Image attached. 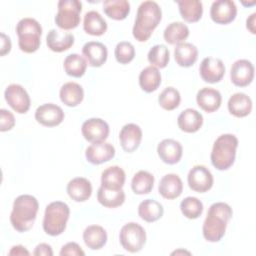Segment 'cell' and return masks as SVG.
I'll list each match as a JSON object with an SVG mask.
<instances>
[{
    "label": "cell",
    "mask_w": 256,
    "mask_h": 256,
    "mask_svg": "<svg viewBox=\"0 0 256 256\" xmlns=\"http://www.w3.org/2000/svg\"><path fill=\"white\" fill-rule=\"evenodd\" d=\"M70 215L69 206L62 201H54L46 206L43 218V230L50 236H58L66 229Z\"/></svg>",
    "instance_id": "cell-5"
},
{
    "label": "cell",
    "mask_w": 256,
    "mask_h": 256,
    "mask_svg": "<svg viewBox=\"0 0 256 256\" xmlns=\"http://www.w3.org/2000/svg\"><path fill=\"white\" fill-rule=\"evenodd\" d=\"M15 125V117L14 115L6 110L1 109L0 110V131L5 132L11 130Z\"/></svg>",
    "instance_id": "cell-43"
},
{
    "label": "cell",
    "mask_w": 256,
    "mask_h": 256,
    "mask_svg": "<svg viewBox=\"0 0 256 256\" xmlns=\"http://www.w3.org/2000/svg\"><path fill=\"white\" fill-rule=\"evenodd\" d=\"M237 147L238 139L235 135L229 133L220 135L213 144L210 156L212 165L220 171L229 169L235 161Z\"/></svg>",
    "instance_id": "cell-4"
},
{
    "label": "cell",
    "mask_w": 256,
    "mask_h": 256,
    "mask_svg": "<svg viewBox=\"0 0 256 256\" xmlns=\"http://www.w3.org/2000/svg\"><path fill=\"white\" fill-rule=\"evenodd\" d=\"M126 179L125 172L119 166H110L101 174V186L109 190H120Z\"/></svg>",
    "instance_id": "cell-26"
},
{
    "label": "cell",
    "mask_w": 256,
    "mask_h": 256,
    "mask_svg": "<svg viewBox=\"0 0 256 256\" xmlns=\"http://www.w3.org/2000/svg\"><path fill=\"white\" fill-rule=\"evenodd\" d=\"M196 101L202 110L207 113H212L220 108L222 96L218 90L210 87H204L198 91Z\"/></svg>",
    "instance_id": "cell-20"
},
{
    "label": "cell",
    "mask_w": 256,
    "mask_h": 256,
    "mask_svg": "<svg viewBox=\"0 0 256 256\" xmlns=\"http://www.w3.org/2000/svg\"><path fill=\"white\" fill-rule=\"evenodd\" d=\"M232 208L224 202L213 203L203 223L202 233L208 242H219L225 235L228 221L232 218Z\"/></svg>",
    "instance_id": "cell-1"
},
{
    "label": "cell",
    "mask_w": 256,
    "mask_h": 256,
    "mask_svg": "<svg viewBox=\"0 0 256 256\" xmlns=\"http://www.w3.org/2000/svg\"><path fill=\"white\" fill-rule=\"evenodd\" d=\"M33 255L35 256H52L53 255V251H52V248L49 244H46V243H40L36 246L34 252H33Z\"/></svg>",
    "instance_id": "cell-45"
},
{
    "label": "cell",
    "mask_w": 256,
    "mask_h": 256,
    "mask_svg": "<svg viewBox=\"0 0 256 256\" xmlns=\"http://www.w3.org/2000/svg\"><path fill=\"white\" fill-rule=\"evenodd\" d=\"M189 36V28L182 22H172L164 30V40L170 45L183 43Z\"/></svg>",
    "instance_id": "cell-33"
},
{
    "label": "cell",
    "mask_w": 256,
    "mask_h": 256,
    "mask_svg": "<svg viewBox=\"0 0 256 256\" xmlns=\"http://www.w3.org/2000/svg\"><path fill=\"white\" fill-rule=\"evenodd\" d=\"M83 240L91 250H99L107 242V232L102 226L90 225L83 232Z\"/></svg>",
    "instance_id": "cell-28"
},
{
    "label": "cell",
    "mask_w": 256,
    "mask_h": 256,
    "mask_svg": "<svg viewBox=\"0 0 256 256\" xmlns=\"http://www.w3.org/2000/svg\"><path fill=\"white\" fill-rule=\"evenodd\" d=\"M58 12L55 16L56 25L62 30H71L80 23L82 3L79 0H60L57 4Z\"/></svg>",
    "instance_id": "cell-7"
},
{
    "label": "cell",
    "mask_w": 256,
    "mask_h": 256,
    "mask_svg": "<svg viewBox=\"0 0 256 256\" xmlns=\"http://www.w3.org/2000/svg\"><path fill=\"white\" fill-rule=\"evenodd\" d=\"M227 107L233 116L238 118L246 117L252 110V100L247 94L237 92L229 98Z\"/></svg>",
    "instance_id": "cell-25"
},
{
    "label": "cell",
    "mask_w": 256,
    "mask_h": 256,
    "mask_svg": "<svg viewBox=\"0 0 256 256\" xmlns=\"http://www.w3.org/2000/svg\"><path fill=\"white\" fill-rule=\"evenodd\" d=\"M82 53L85 56L87 64L91 67H101L107 60L108 51L106 46L97 41H89L84 44Z\"/></svg>",
    "instance_id": "cell-19"
},
{
    "label": "cell",
    "mask_w": 256,
    "mask_h": 256,
    "mask_svg": "<svg viewBox=\"0 0 256 256\" xmlns=\"http://www.w3.org/2000/svg\"><path fill=\"white\" fill-rule=\"evenodd\" d=\"M164 213L162 204L153 199H146L138 206V215L146 222H155L159 220Z\"/></svg>",
    "instance_id": "cell-32"
},
{
    "label": "cell",
    "mask_w": 256,
    "mask_h": 256,
    "mask_svg": "<svg viewBox=\"0 0 256 256\" xmlns=\"http://www.w3.org/2000/svg\"><path fill=\"white\" fill-rule=\"evenodd\" d=\"M157 153L164 163L173 165L181 160L183 148L179 141L174 139H164L158 144Z\"/></svg>",
    "instance_id": "cell-18"
},
{
    "label": "cell",
    "mask_w": 256,
    "mask_h": 256,
    "mask_svg": "<svg viewBox=\"0 0 256 256\" xmlns=\"http://www.w3.org/2000/svg\"><path fill=\"white\" fill-rule=\"evenodd\" d=\"M8 254L9 255H29L30 253L28 252V250L24 246L16 245V246H13L11 248V250L9 251Z\"/></svg>",
    "instance_id": "cell-47"
},
{
    "label": "cell",
    "mask_w": 256,
    "mask_h": 256,
    "mask_svg": "<svg viewBox=\"0 0 256 256\" xmlns=\"http://www.w3.org/2000/svg\"><path fill=\"white\" fill-rule=\"evenodd\" d=\"M187 182L190 189L198 193H203L212 188L214 180L208 168L203 165H196L189 171Z\"/></svg>",
    "instance_id": "cell-11"
},
{
    "label": "cell",
    "mask_w": 256,
    "mask_h": 256,
    "mask_svg": "<svg viewBox=\"0 0 256 256\" xmlns=\"http://www.w3.org/2000/svg\"><path fill=\"white\" fill-rule=\"evenodd\" d=\"M230 78L234 85L238 87L248 86L254 78V66L246 59H239L232 64Z\"/></svg>",
    "instance_id": "cell-15"
},
{
    "label": "cell",
    "mask_w": 256,
    "mask_h": 256,
    "mask_svg": "<svg viewBox=\"0 0 256 256\" xmlns=\"http://www.w3.org/2000/svg\"><path fill=\"white\" fill-rule=\"evenodd\" d=\"M172 255H174V254H188V255H190V252H188V251H185V250H176V251H174V252H172L171 253Z\"/></svg>",
    "instance_id": "cell-49"
},
{
    "label": "cell",
    "mask_w": 256,
    "mask_h": 256,
    "mask_svg": "<svg viewBox=\"0 0 256 256\" xmlns=\"http://www.w3.org/2000/svg\"><path fill=\"white\" fill-rule=\"evenodd\" d=\"M63 67L67 75L75 78H80L86 72L87 61L83 56L77 53H72L66 56V58L64 59Z\"/></svg>",
    "instance_id": "cell-37"
},
{
    "label": "cell",
    "mask_w": 256,
    "mask_h": 256,
    "mask_svg": "<svg viewBox=\"0 0 256 256\" xmlns=\"http://www.w3.org/2000/svg\"><path fill=\"white\" fill-rule=\"evenodd\" d=\"M115 156V148L107 142L94 143L86 148L85 157L93 165H99L110 161Z\"/></svg>",
    "instance_id": "cell-17"
},
{
    "label": "cell",
    "mask_w": 256,
    "mask_h": 256,
    "mask_svg": "<svg viewBox=\"0 0 256 256\" xmlns=\"http://www.w3.org/2000/svg\"><path fill=\"white\" fill-rule=\"evenodd\" d=\"M81 132L88 142L101 143L109 135V125L101 118H90L82 124Z\"/></svg>",
    "instance_id": "cell-10"
},
{
    "label": "cell",
    "mask_w": 256,
    "mask_h": 256,
    "mask_svg": "<svg viewBox=\"0 0 256 256\" xmlns=\"http://www.w3.org/2000/svg\"><path fill=\"white\" fill-rule=\"evenodd\" d=\"M84 31L92 36H101L107 30V22L97 11H89L84 15Z\"/></svg>",
    "instance_id": "cell-30"
},
{
    "label": "cell",
    "mask_w": 256,
    "mask_h": 256,
    "mask_svg": "<svg viewBox=\"0 0 256 256\" xmlns=\"http://www.w3.org/2000/svg\"><path fill=\"white\" fill-rule=\"evenodd\" d=\"M48 48L53 52H64L71 48L74 44V35L56 29H51L46 37Z\"/></svg>",
    "instance_id": "cell-22"
},
{
    "label": "cell",
    "mask_w": 256,
    "mask_h": 256,
    "mask_svg": "<svg viewBox=\"0 0 256 256\" xmlns=\"http://www.w3.org/2000/svg\"><path fill=\"white\" fill-rule=\"evenodd\" d=\"M114 55L120 64H128L135 57V48L130 42L122 41L116 45Z\"/></svg>",
    "instance_id": "cell-42"
},
{
    "label": "cell",
    "mask_w": 256,
    "mask_h": 256,
    "mask_svg": "<svg viewBox=\"0 0 256 256\" xmlns=\"http://www.w3.org/2000/svg\"><path fill=\"white\" fill-rule=\"evenodd\" d=\"M16 33L18 35V46L21 51L34 53L39 49L42 27L37 20L30 17L21 19L16 26Z\"/></svg>",
    "instance_id": "cell-6"
},
{
    "label": "cell",
    "mask_w": 256,
    "mask_h": 256,
    "mask_svg": "<svg viewBox=\"0 0 256 256\" xmlns=\"http://www.w3.org/2000/svg\"><path fill=\"white\" fill-rule=\"evenodd\" d=\"M119 240L126 251L136 253L139 252L146 243V232L138 223L129 222L121 228Z\"/></svg>",
    "instance_id": "cell-8"
},
{
    "label": "cell",
    "mask_w": 256,
    "mask_h": 256,
    "mask_svg": "<svg viewBox=\"0 0 256 256\" xmlns=\"http://www.w3.org/2000/svg\"><path fill=\"white\" fill-rule=\"evenodd\" d=\"M61 256L66 255H72V256H78V255H85V252L81 249V247L76 242H68L65 245L62 246L60 253Z\"/></svg>",
    "instance_id": "cell-44"
},
{
    "label": "cell",
    "mask_w": 256,
    "mask_h": 256,
    "mask_svg": "<svg viewBox=\"0 0 256 256\" xmlns=\"http://www.w3.org/2000/svg\"><path fill=\"white\" fill-rule=\"evenodd\" d=\"M103 11L111 19L124 20L130 12V4L127 0H106Z\"/></svg>",
    "instance_id": "cell-36"
},
{
    "label": "cell",
    "mask_w": 256,
    "mask_h": 256,
    "mask_svg": "<svg viewBox=\"0 0 256 256\" xmlns=\"http://www.w3.org/2000/svg\"><path fill=\"white\" fill-rule=\"evenodd\" d=\"M237 15V7L232 0H216L210 8V17L217 24H229Z\"/></svg>",
    "instance_id": "cell-12"
},
{
    "label": "cell",
    "mask_w": 256,
    "mask_h": 256,
    "mask_svg": "<svg viewBox=\"0 0 256 256\" xmlns=\"http://www.w3.org/2000/svg\"><path fill=\"white\" fill-rule=\"evenodd\" d=\"M4 97L8 105L19 114L26 113L30 108L31 100L29 94L25 88L19 84H10L7 86Z\"/></svg>",
    "instance_id": "cell-9"
},
{
    "label": "cell",
    "mask_w": 256,
    "mask_h": 256,
    "mask_svg": "<svg viewBox=\"0 0 256 256\" xmlns=\"http://www.w3.org/2000/svg\"><path fill=\"white\" fill-rule=\"evenodd\" d=\"M162 18V11L155 1L142 2L137 10L135 23L132 29L134 38L139 42L147 41Z\"/></svg>",
    "instance_id": "cell-2"
},
{
    "label": "cell",
    "mask_w": 256,
    "mask_h": 256,
    "mask_svg": "<svg viewBox=\"0 0 256 256\" xmlns=\"http://www.w3.org/2000/svg\"><path fill=\"white\" fill-rule=\"evenodd\" d=\"M177 124L180 130L186 133H195L203 125V116L197 110L187 108L179 114Z\"/></svg>",
    "instance_id": "cell-24"
},
{
    "label": "cell",
    "mask_w": 256,
    "mask_h": 256,
    "mask_svg": "<svg viewBox=\"0 0 256 256\" xmlns=\"http://www.w3.org/2000/svg\"><path fill=\"white\" fill-rule=\"evenodd\" d=\"M255 17H256V13H252L246 20V27L247 29L252 33L255 34L256 30H255Z\"/></svg>",
    "instance_id": "cell-48"
},
{
    "label": "cell",
    "mask_w": 256,
    "mask_h": 256,
    "mask_svg": "<svg viewBox=\"0 0 256 256\" xmlns=\"http://www.w3.org/2000/svg\"><path fill=\"white\" fill-rule=\"evenodd\" d=\"M200 76L207 83L219 82L225 74V66L221 59L206 57L202 60L199 67Z\"/></svg>",
    "instance_id": "cell-14"
},
{
    "label": "cell",
    "mask_w": 256,
    "mask_h": 256,
    "mask_svg": "<svg viewBox=\"0 0 256 256\" xmlns=\"http://www.w3.org/2000/svg\"><path fill=\"white\" fill-rule=\"evenodd\" d=\"M181 17L189 22H197L203 14V5L199 0H180L177 1Z\"/></svg>",
    "instance_id": "cell-31"
},
{
    "label": "cell",
    "mask_w": 256,
    "mask_h": 256,
    "mask_svg": "<svg viewBox=\"0 0 256 256\" xmlns=\"http://www.w3.org/2000/svg\"><path fill=\"white\" fill-rule=\"evenodd\" d=\"M147 59L151 66L156 68H165L169 62L170 53L164 44H157L149 50Z\"/></svg>",
    "instance_id": "cell-39"
},
{
    "label": "cell",
    "mask_w": 256,
    "mask_h": 256,
    "mask_svg": "<svg viewBox=\"0 0 256 256\" xmlns=\"http://www.w3.org/2000/svg\"><path fill=\"white\" fill-rule=\"evenodd\" d=\"M174 58L179 66L190 67L198 59V49L191 43L183 42L176 45L174 49Z\"/></svg>",
    "instance_id": "cell-29"
},
{
    "label": "cell",
    "mask_w": 256,
    "mask_h": 256,
    "mask_svg": "<svg viewBox=\"0 0 256 256\" xmlns=\"http://www.w3.org/2000/svg\"><path fill=\"white\" fill-rule=\"evenodd\" d=\"M39 209L38 200L28 194L18 196L13 202L10 222L13 228L18 232L30 230L35 222Z\"/></svg>",
    "instance_id": "cell-3"
},
{
    "label": "cell",
    "mask_w": 256,
    "mask_h": 256,
    "mask_svg": "<svg viewBox=\"0 0 256 256\" xmlns=\"http://www.w3.org/2000/svg\"><path fill=\"white\" fill-rule=\"evenodd\" d=\"M11 50V40L9 36L5 33H1V48H0V55L4 56L8 54Z\"/></svg>",
    "instance_id": "cell-46"
},
{
    "label": "cell",
    "mask_w": 256,
    "mask_h": 256,
    "mask_svg": "<svg viewBox=\"0 0 256 256\" xmlns=\"http://www.w3.org/2000/svg\"><path fill=\"white\" fill-rule=\"evenodd\" d=\"M182 214L188 219H197L203 212V203L196 197H186L180 203Z\"/></svg>",
    "instance_id": "cell-41"
},
{
    "label": "cell",
    "mask_w": 256,
    "mask_h": 256,
    "mask_svg": "<svg viewBox=\"0 0 256 256\" xmlns=\"http://www.w3.org/2000/svg\"><path fill=\"white\" fill-rule=\"evenodd\" d=\"M60 100L68 107H76L84 98V90L75 82H67L60 88Z\"/></svg>",
    "instance_id": "cell-27"
},
{
    "label": "cell",
    "mask_w": 256,
    "mask_h": 256,
    "mask_svg": "<svg viewBox=\"0 0 256 256\" xmlns=\"http://www.w3.org/2000/svg\"><path fill=\"white\" fill-rule=\"evenodd\" d=\"M161 84V74L154 66L144 68L139 74V85L147 93L154 92Z\"/></svg>",
    "instance_id": "cell-34"
},
{
    "label": "cell",
    "mask_w": 256,
    "mask_h": 256,
    "mask_svg": "<svg viewBox=\"0 0 256 256\" xmlns=\"http://www.w3.org/2000/svg\"><path fill=\"white\" fill-rule=\"evenodd\" d=\"M159 194L165 199L178 198L183 191V183L181 178L174 173L164 175L158 186Z\"/></svg>",
    "instance_id": "cell-21"
},
{
    "label": "cell",
    "mask_w": 256,
    "mask_h": 256,
    "mask_svg": "<svg viewBox=\"0 0 256 256\" xmlns=\"http://www.w3.org/2000/svg\"><path fill=\"white\" fill-rule=\"evenodd\" d=\"M62 108L53 103H46L39 106L35 111V119L38 123L46 127H54L64 120Z\"/></svg>",
    "instance_id": "cell-13"
},
{
    "label": "cell",
    "mask_w": 256,
    "mask_h": 256,
    "mask_svg": "<svg viewBox=\"0 0 256 256\" xmlns=\"http://www.w3.org/2000/svg\"><path fill=\"white\" fill-rule=\"evenodd\" d=\"M67 193L75 202H84L88 200L92 194L91 182L84 177H76L67 184Z\"/></svg>",
    "instance_id": "cell-23"
},
{
    "label": "cell",
    "mask_w": 256,
    "mask_h": 256,
    "mask_svg": "<svg viewBox=\"0 0 256 256\" xmlns=\"http://www.w3.org/2000/svg\"><path fill=\"white\" fill-rule=\"evenodd\" d=\"M119 140L123 150L127 153H132L139 147L141 143L142 130L134 123L126 124L122 127L119 133Z\"/></svg>",
    "instance_id": "cell-16"
},
{
    "label": "cell",
    "mask_w": 256,
    "mask_h": 256,
    "mask_svg": "<svg viewBox=\"0 0 256 256\" xmlns=\"http://www.w3.org/2000/svg\"><path fill=\"white\" fill-rule=\"evenodd\" d=\"M154 176L148 171L140 170L134 174L131 180V188L137 195L148 194L152 191L154 186Z\"/></svg>",
    "instance_id": "cell-38"
},
{
    "label": "cell",
    "mask_w": 256,
    "mask_h": 256,
    "mask_svg": "<svg viewBox=\"0 0 256 256\" xmlns=\"http://www.w3.org/2000/svg\"><path fill=\"white\" fill-rule=\"evenodd\" d=\"M98 202L107 208H116L121 206L125 201V192L120 190H109L102 186L97 191Z\"/></svg>",
    "instance_id": "cell-35"
},
{
    "label": "cell",
    "mask_w": 256,
    "mask_h": 256,
    "mask_svg": "<svg viewBox=\"0 0 256 256\" xmlns=\"http://www.w3.org/2000/svg\"><path fill=\"white\" fill-rule=\"evenodd\" d=\"M181 101V96L179 91L174 87H167L165 88L158 97L159 105L167 110L171 111L176 109Z\"/></svg>",
    "instance_id": "cell-40"
}]
</instances>
